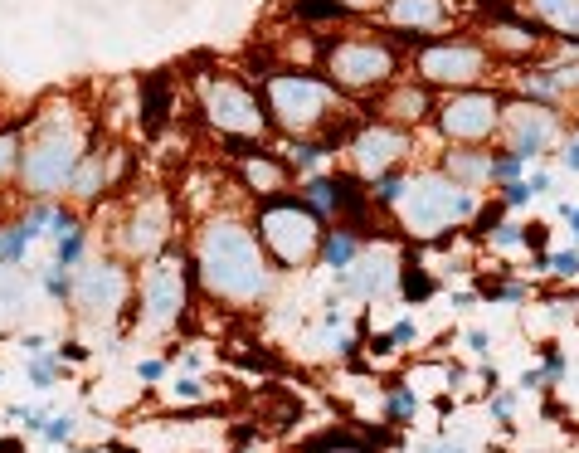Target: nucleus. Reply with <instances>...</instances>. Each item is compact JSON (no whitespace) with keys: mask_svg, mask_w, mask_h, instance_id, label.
Listing matches in <instances>:
<instances>
[{"mask_svg":"<svg viewBox=\"0 0 579 453\" xmlns=\"http://www.w3.org/2000/svg\"><path fill=\"white\" fill-rule=\"evenodd\" d=\"M200 268H205V283L210 293L234 302H254L258 293H268V268L258 254L254 234L239 225H215L200 244Z\"/></svg>","mask_w":579,"mask_h":453,"instance_id":"nucleus-1","label":"nucleus"},{"mask_svg":"<svg viewBox=\"0 0 579 453\" xmlns=\"http://www.w3.org/2000/svg\"><path fill=\"white\" fill-rule=\"evenodd\" d=\"M399 220L404 229H414V234H438V229L458 225V220H468L472 210H477V200L468 195V186H458L453 176H414L409 186L399 190Z\"/></svg>","mask_w":579,"mask_h":453,"instance_id":"nucleus-2","label":"nucleus"},{"mask_svg":"<svg viewBox=\"0 0 579 453\" xmlns=\"http://www.w3.org/2000/svg\"><path fill=\"white\" fill-rule=\"evenodd\" d=\"M258 234H263V244H268L283 264H307V259L322 249V229L312 220V210L297 205V200H273V205H263Z\"/></svg>","mask_w":579,"mask_h":453,"instance_id":"nucleus-3","label":"nucleus"},{"mask_svg":"<svg viewBox=\"0 0 579 453\" xmlns=\"http://www.w3.org/2000/svg\"><path fill=\"white\" fill-rule=\"evenodd\" d=\"M331 78L341 88H380L385 78L395 74V54L380 39H346L331 49Z\"/></svg>","mask_w":579,"mask_h":453,"instance_id":"nucleus-4","label":"nucleus"},{"mask_svg":"<svg viewBox=\"0 0 579 453\" xmlns=\"http://www.w3.org/2000/svg\"><path fill=\"white\" fill-rule=\"evenodd\" d=\"M268 93H273V113L283 117L292 132H312L326 117V108H331V88L317 83V78L283 74V78H273Z\"/></svg>","mask_w":579,"mask_h":453,"instance_id":"nucleus-5","label":"nucleus"},{"mask_svg":"<svg viewBox=\"0 0 579 453\" xmlns=\"http://www.w3.org/2000/svg\"><path fill=\"white\" fill-rule=\"evenodd\" d=\"M497 122H502V103H497L492 93H458V98H448V108H443V132L458 137V142L492 137Z\"/></svg>","mask_w":579,"mask_h":453,"instance_id":"nucleus-6","label":"nucleus"},{"mask_svg":"<svg viewBox=\"0 0 579 453\" xmlns=\"http://www.w3.org/2000/svg\"><path fill=\"white\" fill-rule=\"evenodd\" d=\"M73 166H78V147L69 137H44L39 147L25 151V186L59 190L64 181H73Z\"/></svg>","mask_w":579,"mask_h":453,"instance_id":"nucleus-7","label":"nucleus"},{"mask_svg":"<svg viewBox=\"0 0 579 453\" xmlns=\"http://www.w3.org/2000/svg\"><path fill=\"white\" fill-rule=\"evenodd\" d=\"M205 103H210V117H215L229 137H239V132H258V127H263L258 103L239 88V83H224V78L210 83V88H205Z\"/></svg>","mask_w":579,"mask_h":453,"instance_id":"nucleus-8","label":"nucleus"},{"mask_svg":"<svg viewBox=\"0 0 579 453\" xmlns=\"http://www.w3.org/2000/svg\"><path fill=\"white\" fill-rule=\"evenodd\" d=\"M142 298H146V317L151 322H171L176 312L185 307V268L181 259H161V264L146 273L142 283Z\"/></svg>","mask_w":579,"mask_h":453,"instance_id":"nucleus-9","label":"nucleus"},{"mask_svg":"<svg viewBox=\"0 0 579 453\" xmlns=\"http://www.w3.org/2000/svg\"><path fill=\"white\" fill-rule=\"evenodd\" d=\"M477 74H482V49H472V44H429L424 49V78H434V83L463 88Z\"/></svg>","mask_w":579,"mask_h":453,"instance_id":"nucleus-10","label":"nucleus"},{"mask_svg":"<svg viewBox=\"0 0 579 453\" xmlns=\"http://www.w3.org/2000/svg\"><path fill=\"white\" fill-rule=\"evenodd\" d=\"M399 283V259L395 249H370V254H356V264L346 273V288L356 293V298H385L390 288Z\"/></svg>","mask_w":579,"mask_h":453,"instance_id":"nucleus-11","label":"nucleus"},{"mask_svg":"<svg viewBox=\"0 0 579 453\" xmlns=\"http://www.w3.org/2000/svg\"><path fill=\"white\" fill-rule=\"evenodd\" d=\"M404 132H395V127H365L361 137H356V147H351V156H356V171L361 176H385L390 166H395L399 156H404Z\"/></svg>","mask_w":579,"mask_h":453,"instance_id":"nucleus-12","label":"nucleus"},{"mask_svg":"<svg viewBox=\"0 0 579 453\" xmlns=\"http://www.w3.org/2000/svg\"><path fill=\"white\" fill-rule=\"evenodd\" d=\"M73 298H78L83 312H112V307L122 302V273L112 264H93L88 273H78Z\"/></svg>","mask_w":579,"mask_h":453,"instance_id":"nucleus-13","label":"nucleus"},{"mask_svg":"<svg viewBox=\"0 0 579 453\" xmlns=\"http://www.w3.org/2000/svg\"><path fill=\"white\" fill-rule=\"evenodd\" d=\"M511 156H541L545 142L555 137V122H550V113H541V108H516L511 113Z\"/></svg>","mask_w":579,"mask_h":453,"instance_id":"nucleus-14","label":"nucleus"},{"mask_svg":"<svg viewBox=\"0 0 579 453\" xmlns=\"http://www.w3.org/2000/svg\"><path fill=\"white\" fill-rule=\"evenodd\" d=\"M161 234H166V215H161L156 205H146L142 215L127 225V239H122V244H127L132 254H156V249H161Z\"/></svg>","mask_w":579,"mask_h":453,"instance_id":"nucleus-15","label":"nucleus"},{"mask_svg":"<svg viewBox=\"0 0 579 453\" xmlns=\"http://www.w3.org/2000/svg\"><path fill=\"white\" fill-rule=\"evenodd\" d=\"M390 15H395L399 25H414V30H429L443 20V0H395L390 5Z\"/></svg>","mask_w":579,"mask_h":453,"instance_id":"nucleus-16","label":"nucleus"},{"mask_svg":"<svg viewBox=\"0 0 579 453\" xmlns=\"http://www.w3.org/2000/svg\"><path fill=\"white\" fill-rule=\"evenodd\" d=\"M166 108H171V93H166V83H161V78H151V83L142 88V122H146V132H161Z\"/></svg>","mask_w":579,"mask_h":453,"instance_id":"nucleus-17","label":"nucleus"},{"mask_svg":"<svg viewBox=\"0 0 579 453\" xmlns=\"http://www.w3.org/2000/svg\"><path fill=\"white\" fill-rule=\"evenodd\" d=\"M424 113H429V93L424 88H399L390 98V108H385V117H395V122H419Z\"/></svg>","mask_w":579,"mask_h":453,"instance_id":"nucleus-18","label":"nucleus"},{"mask_svg":"<svg viewBox=\"0 0 579 453\" xmlns=\"http://www.w3.org/2000/svg\"><path fill=\"white\" fill-rule=\"evenodd\" d=\"M356 254H361V249H356V239H351L346 229H336V234H326L322 239V259L331 268H351L356 264Z\"/></svg>","mask_w":579,"mask_h":453,"instance_id":"nucleus-19","label":"nucleus"},{"mask_svg":"<svg viewBox=\"0 0 579 453\" xmlns=\"http://www.w3.org/2000/svg\"><path fill=\"white\" fill-rule=\"evenodd\" d=\"M487 166H492V161H482L477 151H453V156H448V176H453L458 186H463V181H487Z\"/></svg>","mask_w":579,"mask_h":453,"instance_id":"nucleus-20","label":"nucleus"},{"mask_svg":"<svg viewBox=\"0 0 579 453\" xmlns=\"http://www.w3.org/2000/svg\"><path fill=\"white\" fill-rule=\"evenodd\" d=\"M399 288H404V298L409 302H419V298H429L438 283L429 278V268H419V264H404L399 268Z\"/></svg>","mask_w":579,"mask_h":453,"instance_id":"nucleus-21","label":"nucleus"},{"mask_svg":"<svg viewBox=\"0 0 579 453\" xmlns=\"http://www.w3.org/2000/svg\"><path fill=\"white\" fill-rule=\"evenodd\" d=\"M30 239H35V225H25V229H5V234H0V264H15V259H25Z\"/></svg>","mask_w":579,"mask_h":453,"instance_id":"nucleus-22","label":"nucleus"},{"mask_svg":"<svg viewBox=\"0 0 579 453\" xmlns=\"http://www.w3.org/2000/svg\"><path fill=\"white\" fill-rule=\"evenodd\" d=\"M531 5L555 25H579V0H531Z\"/></svg>","mask_w":579,"mask_h":453,"instance_id":"nucleus-23","label":"nucleus"},{"mask_svg":"<svg viewBox=\"0 0 579 453\" xmlns=\"http://www.w3.org/2000/svg\"><path fill=\"white\" fill-rule=\"evenodd\" d=\"M292 10L302 15V20H341V0H292Z\"/></svg>","mask_w":579,"mask_h":453,"instance_id":"nucleus-24","label":"nucleus"},{"mask_svg":"<svg viewBox=\"0 0 579 453\" xmlns=\"http://www.w3.org/2000/svg\"><path fill=\"white\" fill-rule=\"evenodd\" d=\"M244 176H249V186L254 190H278V181H283V171H278L273 161H263V156L244 166Z\"/></svg>","mask_w":579,"mask_h":453,"instance_id":"nucleus-25","label":"nucleus"},{"mask_svg":"<svg viewBox=\"0 0 579 453\" xmlns=\"http://www.w3.org/2000/svg\"><path fill=\"white\" fill-rule=\"evenodd\" d=\"M516 176H521V156H502L487 166V181H497V186H511Z\"/></svg>","mask_w":579,"mask_h":453,"instance_id":"nucleus-26","label":"nucleus"},{"mask_svg":"<svg viewBox=\"0 0 579 453\" xmlns=\"http://www.w3.org/2000/svg\"><path fill=\"white\" fill-rule=\"evenodd\" d=\"M103 181H108V161H103V156H93V161H88V171H83V181H78V190H83V195H93Z\"/></svg>","mask_w":579,"mask_h":453,"instance_id":"nucleus-27","label":"nucleus"},{"mask_svg":"<svg viewBox=\"0 0 579 453\" xmlns=\"http://www.w3.org/2000/svg\"><path fill=\"white\" fill-rule=\"evenodd\" d=\"M307 195H312V210H336V190H331V181H312L307 186Z\"/></svg>","mask_w":579,"mask_h":453,"instance_id":"nucleus-28","label":"nucleus"},{"mask_svg":"<svg viewBox=\"0 0 579 453\" xmlns=\"http://www.w3.org/2000/svg\"><path fill=\"white\" fill-rule=\"evenodd\" d=\"M399 190H404V181H399V176H380V181H375V200L395 205V200H399Z\"/></svg>","mask_w":579,"mask_h":453,"instance_id":"nucleus-29","label":"nucleus"},{"mask_svg":"<svg viewBox=\"0 0 579 453\" xmlns=\"http://www.w3.org/2000/svg\"><path fill=\"white\" fill-rule=\"evenodd\" d=\"M550 268H555L560 278H579V254H575V249H570V254H555V259H550Z\"/></svg>","mask_w":579,"mask_h":453,"instance_id":"nucleus-30","label":"nucleus"},{"mask_svg":"<svg viewBox=\"0 0 579 453\" xmlns=\"http://www.w3.org/2000/svg\"><path fill=\"white\" fill-rule=\"evenodd\" d=\"M176 400H185V405L205 400V385H200V380H176Z\"/></svg>","mask_w":579,"mask_h":453,"instance_id":"nucleus-31","label":"nucleus"},{"mask_svg":"<svg viewBox=\"0 0 579 453\" xmlns=\"http://www.w3.org/2000/svg\"><path fill=\"white\" fill-rule=\"evenodd\" d=\"M497 39H502L507 49H526V44H531V35H526V30H511V25H502V30H497Z\"/></svg>","mask_w":579,"mask_h":453,"instance_id":"nucleus-32","label":"nucleus"},{"mask_svg":"<svg viewBox=\"0 0 579 453\" xmlns=\"http://www.w3.org/2000/svg\"><path fill=\"white\" fill-rule=\"evenodd\" d=\"M414 410H419V400H414L409 390H399L395 400H390V415H414Z\"/></svg>","mask_w":579,"mask_h":453,"instance_id":"nucleus-33","label":"nucleus"},{"mask_svg":"<svg viewBox=\"0 0 579 453\" xmlns=\"http://www.w3.org/2000/svg\"><path fill=\"white\" fill-rule=\"evenodd\" d=\"M44 434H49V439H69L73 434V419L64 415V419H49V429H44Z\"/></svg>","mask_w":579,"mask_h":453,"instance_id":"nucleus-34","label":"nucleus"},{"mask_svg":"<svg viewBox=\"0 0 579 453\" xmlns=\"http://www.w3.org/2000/svg\"><path fill=\"white\" fill-rule=\"evenodd\" d=\"M497 244H502V249H516V244H526V234H521V229H497Z\"/></svg>","mask_w":579,"mask_h":453,"instance_id":"nucleus-35","label":"nucleus"},{"mask_svg":"<svg viewBox=\"0 0 579 453\" xmlns=\"http://www.w3.org/2000/svg\"><path fill=\"white\" fill-rule=\"evenodd\" d=\"M511 405H516L511 395H497V400H492V415H497V419H507V415H511Z\"/></svg>","mask_w":579,"mask_h":453,"instance_id":"nucleus-36","label":"nucleus"},{"mask_svg":"<svg viewBox=\"0 0 579 453\" xmlns=\"http://www.w3.org/2000/svg\"><path fill=\"white\" fill-rule=\"evenodd\" d=\"M521 186L531 190V195H541V190H550V176H541V171H536V176H531V181H521Z\"/></svg>","mask_w":579,"mask_h":453,"instance_id":"nucleus-37","label":"nucleus"},{"mask_svg":"<svg viewBox=\"0 0 579 453\" xmlns=\"http://www.w3.org/2000/svg\"><path fill=\"white\" fill-rule=\"evenodd\" d=\"M390 341H399V346H404V341H414V322H399L395 337H390Z\"/></svg>","mask_w":579,"mask_h":453,"instance_id":"nucleus-38","label":"nucleus"},{"mask_svg":"<svg viewBox=\"0 0 579 453\" xmlns=\"http://www.w3.org/2000/svg\"><path fill=\"white\" fill-rule=\"evenodd\" d=\"M468 346L472 351H487V332H468Z\"/></svg>","mask_w":579,"mask_h":453,"instance_id":"nucleus-39","label":"nucleus"},{"mask_svg":"<svg viewBox=\"0 0 579 453\" xmlns=\"http://www.w3.org/2000/svg\"><path fill=\"white\" fill-rule=\"evenodd\" d=\"M49 376H54V366H49V361H35V380H39V385H44Z\"/></svg>","mask_w":579,"mask_h":453,"instance_id":"nucleus-40","label":"nucleus"},{"mask_svg":"<svg viewBox=\"0 0 579 453\" xmlns=\"http://www.w3.org/2000/svg\"><path fill=\"white\" fill-rule=\"evenodd\" d=\"M560 215H565V220L575 225V234H579V205H560Z\"/></svg>","mask_w":579,"mask_h":453,"instance_id":"nucleus-41","label":"nucleus"},{"mask_svg":"<svg viewBox=\"0 0 579 453\" xmlns=\"http://www.w3.org/2000/svg\"><path fill=\"white\" fill-rule=\"evenodd\" d=\"M424 453H472V449H463V444H434V449H424Z\"/></svg>","mask_w":579,"mask_h":453,"instance_id":"nucleus-42","label":"nucleus"},{"mask_svg":"<svg viewBox=\"0 0 579 453\" xmlns=\"http://www.w3.org/2000/svg\"><path fill=\"white\" fill-rule=\"evenodd\" d=\"M565 166H570V171H579V142L570 151H565Z\"/></svg>","mask_w":579,"mask_h":453,"instance_id":"nucleus-43","label":"nucleus"},{"mask_svg":"<svg viewBox=\"0 0 579 453\" xmlns=\"http://www.w3.org/2000/svg\"><path fill=\"white\" fill-rule=\"evenodd\" d=\"M5 156H10V137H0V166H5Z\"/></svg>","mask_w":579,"mask_h":453,"instance_id":"nucleus-44","label":"nucleus"},{"mask_svg":"<svg viewBox=\"0 0 579 453\" xmlns=\"http://www.w3.org/2000/svg\"><path fill=\"white\" fill-rule=\"evenodd\" d=\"M331 453H361V449H346V444H341V449H331Z\"/></svg>","mask_w":579,"mask_h":453,"instance_id":"nucleus-45","label":"nucleus"}]
</instances>
